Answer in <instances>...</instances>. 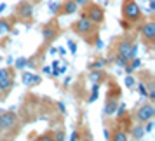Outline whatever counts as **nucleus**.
<instances>
[{"instance_id": "nucleus-28", "label": "nucleus", "mask_w": 155, "mask_h": 141, "mask_svg": "<svg viewBox=\"0 0 155 141\" xmlns=\"http://www.w3.org/2000/svg\"><path fill=\"white\" fill-rule=\"evenodd\" d=\"M145 124H147V126H143V127H145V133H150V131L153 129V122H152V120H148V122H145Z\"/></svg>"}, {"instance_id": "nucleus-1", "label": "nucleus", "mask_w": 155, "mask_h": 141, "mask_svg": "<svg viewBox=\"0 0 155 141\" xmlns=\"http://www.w3.org/2000/svg\"><path fill=\"white\" fill-rule=\"evenodd\" d=\"M122 23L127 25H140L143 21V11L136 0H122Z\"/></svg>"}, {"instance_id": "nucleus-29", "label": "nucleus", "mask_w": 155, "mask_h": 141, "mask_svg": "<svg viewBox=\"0 0 155 141\" xmlns=\"http://www.w3.org/2000/svg\"><path fill=\"white\" fill-rule=\"evenodd\" d=\"M70 139H73V141L80 139V136H78V131H73V134H71V136H70Z\"/></svg>"}, {"instance_id": "nucleus-5", "label": "nucleus", "mask_w": 155, "mask_h": 141, "mask_svg": "<svg viewBox=\"0 0 155 141\" xmlns=\"http://www.w3.org/2000/svg\"><path fill=\"white\" fill-rule=\"evenodd\" d=\"M115 51H117V54L124 56L129 61V59L136 57V54H138V45L133 42H129L127 38H119L115 42Z\"/></svg>"}, {"instance_id": "nucleus-6", "label": "nucleus", "mask_w": 155, "mask_h": 141, "mask_svg": "<svg viewBox=\"0 0 155 141\" xmlns=\"http://www.w3.org/2000/svg\"><path fill=\"white\" fill-rule=\"evenodd\" d=\"M59 35H61V28H59V23H58L56 19L47 21L42 26V38H44V42L45 44L54 42Z\"/></svg>"}, {"instance_id": "nucleus-4", "label": "nucleus", "mask_w": 155, "mask_h": 141, "mask_svg": "<svg viewBox=\"0 0 155 141\" xmlns=\"http://www.w3.org/2000/svg\"><path fill=\"white\" fill-rule=\"evenodd\" d=\"M119 98H120V89L117 85H110V92L106 94V101H105V112L106 117H113L117 112V106H119Z\"/></svg>"}, {"instance_id": "nucleus-19", "label": "nucleus", "mask_w": 155, "mask_h": 141, "mask_svg": "<svg viewBox=\"0 0 155 141\" xmlns=\"http://www.w3.org/2000/svg\"><path fill=\"white\" fill-rule=\"evenodd\" d=\"M112 61H113L115 64H117V66H120V68H124V66H126V64L129 63V61H127L126 57H124V56H120V54H115V56L112 57Z\"/></svg>"}, {"instance_id": "nucleus-32", "label": "nucleus", "mask_w": 155, "mask_h": 141, "mask_svg": "<svg viewBox=\"0 0 155 141\" xmlns=\"http://www.w3.org/2000/svg\"><path fill=\"white\" fill-rule=\"evenodd\" d=\"M58 106H59V110H61V112H66V110H64V103H61V101H59V103H58Z\"/></svg>"}, {"instance_id": "nucleus-27", "label": "nucleus", "mask_w": 155, "mask_h": 141, "mask_svg": "<svg viewBox=\"0 0 155 141\" xmlns=\"http://www.w3.org/2000/svg\"><path fill=\"white\" fill-rule=\"evenodd\" d=\"M126 85H127V87H133V85H134V77L131 75V73L126 77Z\"/></svg>"}, {"instance_id": "nucleus-36", "label": "nucleus", "mask_w": 155, "mask_h": 141, "mask_svg": "<svg viewBox=\"0 0 155 141\" xmlns=\"http://www.w3.org/2000/svg\"><path fill=\"white\" fill-rule=\"evenodd\" d=\"M5 7H7V4H2V5H0V12H2V11H5Z\"/></svg>"}, {"instance_id": "nucleus-2", "label": "nucleus", "mask_w": 155, "mask_h": 141, "mask_svg": "<svg viewBox=\"0 0 155 141\" xmlns=\"http://www.w3.org/2000/svg\"><path fill=\"white\" fill-rule=\"evenodd\" d=\"M71 30H73L77 35L84 37L89 44H94V40H92L91 37H96V33H98V25L91 23L85 16H82L80 19H77V21L71 25Z\"/></svg>"}, {"instance_id": "nucleus-20", "label": "nucleus", "mask_w": 155, "mask_h": 141, "mask_svg": "<svg viewBox=\"0 0 155 141\" xmlns=\"http://www.w3.org/2000/svg\"><path fill=\"white\" fill-rule=\"evenodd\" d=\"M9 77H14V70L7 66V68H0V80L2 78H9Z\"/></svg>"}, {"instance_id": "nucleus-7", "label": "nucleus", "mask_w": 155, "mask_h": 141, "mask_svg": "<svg viewBox=\"0 0 155 141\" xmlns=\"http://www.w3.org/2000/svg\"><path fill=\"white\" fill-rule=\"evenodd\" d=\"M153 115H155V106H153V101H148L145 105H141L136 113H134V119L138 124H145L148 120H153Z\"/></svg>"}, {"instance_id": "nucleus-33", "label": "nucleus", "mask_w": 155, "mask_h": 141, "mask_svg": "<svg viewBox=\"0 0 155 141\" xmlns=\"http://www.w3.org/2000/svg\"><path fill=\"white\" fill-rule=\"evenodd\" d=\"M44 73H51V66H42Z\"/></svg>"}, {"instance_id": "nucleus-15", "label": "nucleus", "mask_w": 155, "mask_h": 141, "mask_svg": "<svg viewBox=\"0 0 155 141\" xmlns=\"http://www.w3.org/2000/svg\"><path fill=\"white\" fill-rule=\"evenodd\" d=\"M143 136H145V127H143V124H136L129 131V138H133V139H143Z\"/></svg>"}, {"instance_id": "nucleus-31", "label": "nucleus", "mask_w": 155, "mask_h": 141, "mask_svg": "<svg viewBox=\"0 0 155 141\" xmlns=\"http://www.w3.org/2000/svg\"><path fill=\"white\" fill-rule=\"evenodd\" d=\"M148 9H150L152 12L155 11V0H150V4H148Z\"/></svg>"}, {"instance_id": "nucleus-22", "label": "nucleus", "mask_w": 155, "mask_h": 141, "mask_svg": "<svg viewBox=\"0 0 155 141\" xmlns=\"http://www.w3.org/2000/svg\"><path fill=\"white\" fill-rule=\"evenodd\" d=\"M138 92H140L141 98H148V92H147V85H145V82L141 80L140 84H138Z\"/></svg>"}, {"instance_id": "nucleus-21", "label": "nucleus", "mask_w": 155, "mask_h": 141, "mask_svg": "<svg viewBox=\"0 0 155 141\" xmlns=\"http://www.w3.org/2000/svg\"><path fill=\"white\" fill-rule=\"evenodd\" d=\"M98 92H99V84H94L92 82V92H91V96H89V103H94L96 99H98Z\"/></svg>"}, {"instance_id": "nucleus-10", "label": "nucleus", "mask_w": 155, "mask_h": 141, "mask_svg": "<svg viewBox=\"0 0 155 141\" xmlns=\"http://www.w3.org/2000/svg\"><path fill=\"white\" fill-rule=\"evenodd\" d=\"M16 14L19 16L21 19H30L31 14H33V5L30 2H26V0H23V2H19L16 5Z\"/></svg>"}, {"instance_id": "nucleus-34", "label": "nucleus", "mask_w": 155, "mask_h": 141, "mask_svg": "<svg viewBox=\"0 0 155 141\" xmlns=\"http://www.w3.org/2000/svg\"><path fill=\"white\" fill-rule=\"evenodd\" d=\"M58 63L59 61H52V70H58Z\"/></svg>"}, {"instance_id": "nucleus-18", "label": "nucleus", "mask_w": 155, "mask_h": 141, "mask_svg": "<svg viewBox=\"0 0 155 141\" xmlns=\"http://www.w3.org/2000/svg\"><path fill=\"white\" fill-rule=\"evenodd\" d=\"M106 64V59L99 57V59H94L92 63H89V70H103Z\"/></svg>"}, {"instance_id": "nucleus-23", "label": "nucleus", "mask_w": 155, "mask_h": 141, "mask_svg": "<svg viewBox=\"0 0 155 141\" xmlns=\"http://www.w3.org/2000/svg\"><path fill=\"white\" fill-rule=\"evenodd\" d=\"M49 9H51V12H52L54 16L59 14V9H61V2H51Z\"/></svg>"}, {"instance_id": "nucleus-11", "label": "nucleus", "mask_w": 155, "mask_h": 141, "mask_svg": "<svg viewBox=\"0 0 155 141\" xmlns=\"http://www.w3.org/2000/svg\"><path fill=\"white\" fill-rule=\"evenodd\" d=\"M78 9H80V7L75 4V0H64V2H61L59 14H61V16H71V14H75Z\"/></svg>"}, {"instance_id": "nucleus-14", "label": "nucleus", "mask_w": 155, "mask_h": 141, "mask_svg": "<svg viewBox=\"0 0 155 141\" xmlns=\"http://www.w3.org/2000/svg\"><path fill=\"white\" fill-rule=\"evenodd\" d=\"M11 30H12L11 21L5 19V18H0V38H5V37L11 33Z\"/></svg>"}, {"instance_id": "nucleus-35", "label": "nucleus", "mask_w": 155, "mask_h": 141, "mask_svg": "<svg viewBox=\"0 0 155 141\" xmlns=\"http://www.w3.org/2000/svg\"><path fill=\"white\" fill-rule=\"evenodd\" d=\"M105 138L106 139H110V131H108V129H105Z\"/></svg>"}, {"instance_id": "nucleus-3", "label": "nucleus", "mask_w": 155, "mask_h": 141, "mask_svg": "<svg viewBox=\"0 0 155 141\" xmlns=\"http://www.w3.org/2000/svg\"><path fill=\"white\" fill-rule=\"evenodd\" d=\"M82 9H84V14L82 16H85L91 23H94V25H101V23L105 21V9L101 7L99 4H94V2L89 0Z\"/></svg>"}, {"instance_id": "nucleus-8", "label": "nucleus", "mask_w": 155, "mask_h": 141, "mask_svg": "<svg viewBox=\"0 0 155 141\" xmlns=\"http://www.w3.org/2000/svg\"><path fill=\"white\" fill-rule=\"evenodd\" d=\"M140 35H141V40L147 44L148 47H153L155 44V21H145L143 25L140 26Z\"/></svg>"}, {"instance_id": "nucleus-26", "label": "nucleus", "mask_w": 155, "mask_h": 141, "mask_svg": "<svg viewBox=\"0 0 155 141\" xmlns=\"http://www.w3.org/2000/svg\"><path fill=\"white\" fill-rule=\"evenodd\" d=\"M68 49H70L71 54H75L77 52V44L73 42V40H68Z\"/></svg>"}, {"instance_id": "nucleus-25", "label": "nucleus", "mask_w": 155, "mask_h": 141, "mask_svg": "<svg viewBox=\"0 0 155 141\" xmlns=\"http://www.w3.org/2000/svg\"><path fill=\"white\" fill-rule=\"evenodd\" d=\"M52 136H54V141H63L64 138H66V136H64V133H63V131H56V133L52 134Z\"/></svg>"}, {"instance_id": "nucleus-13", "label": "nucleus", "mask_w": 155, "mask_h": 141, "mask_svg": "<svg viewBox=\"0 0 155 141\" xmlns=\"http://www.w3.org/2000/svg\"><path fill=\"white\" fill-rule=\"evenodd\" d=\"M89 78H91V82H94V84H103L106 80V73L103 70H91V73H89Z\"/></svg>"}, {"instance_id": "nucleus-30", "label": "nucleus", "mask_w": 155, "mask_h": 141, "mask_svg": "<svg viewBox=\"0 0 155 141\" xmlns=\"http://www.w3.org/2000/svg\"><path fill=\"white\" fill-rule=\"evenodd\" d=\"M87 2H89V0H75V4H77L78 7H84V5L87 4Z\"/></svg>"}, {"instance_id": "nucleus-12", "label": "nucleus", "mask_w": 155, "mask_h": 141, "mask_svg": "<svg viewBox=\"0 0 155 141\" xmlns=\"http://www.w3.org/2000/svg\"><path fill=\"white\" fill-rule=\"evenodd\" d=\"M21 80H23V84L26 85V87H35V85H38L40 82H42V77H38L37 73L25 71V73L21 75Z\"/></svg>"}, {"instance_id": "nucleus-24", "label": "nucleus", "mask_w": 155, "mask_h": 141, "mask_svg": "<svg viewBox=\"0 0 155 141\" xmlns=\"http://www.w3.org/2000/svg\"><path fill=\"white\" fill-rule=\"evenodd\" d=\"M26 66V57H18L16 59V70H23Z\"/></svg>"}, {"instance_id": "nucleus-9", "label": "nucleus", "mask_w": 155, "mask_h": 141, "mask_svg": "<svg viewBox=\"0 0 155 141\" xmlns=\"http://www.w3.org/2000/svg\"><path fill=\"white\" fill-rule=\"evenodd\" d=\"M16 126H18V115L14 113V110H7V112L0 113V133L12 131Z\"/></svg>"}, {"instance_id": "nucleus-16", "label": "nucleus", "mask_w": 155, "mask_h": 141, "mask_svg": "<svg viewBox=\"0 0 155 141\" xmlns=\"http://www.w3.org/2000/svg\"><path fill=\"white\" fill-rule=\"evenodd\" d=\"M127 138H129L127 129H117V131H113V134H110V139L113 141H127Z\"/></svg>"}, {"instance_id": "nucleus-17", "label": "nucleus", "mask_w": 155, "mask_h": 141, "mask_svg": "<svg viewBox=\"0 0 155 141\" xmlns=\"http://www.w3.org/2000/svg\"><path fill=\"white\" fill-rule=\"evenodd\" d=\"M145 85H147V92H148V101H155V82L150 73H148V82Z\"/></svg>"}]
</instances>
